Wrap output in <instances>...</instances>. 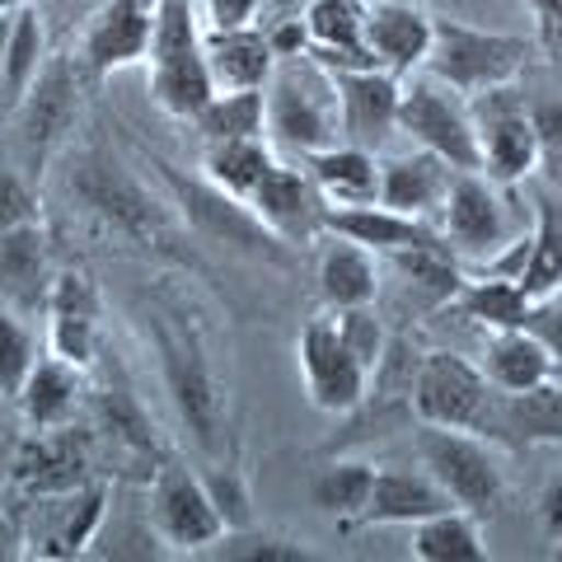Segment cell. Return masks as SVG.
<instances>
[{"mask_svg": "<svg viewBox=\"0 0 562 562\" xmlns=\"http://www.w3.org/2000/svg\"><path fill=\"white\" fill-rule=\"evenodd\" d=\"M150 338H155V351H160V375H165V390L173 398V413H179L183 431L192 436V446L202 454H221L225 431H231V398H225L216 361H211L198 310L173 291H155Z\"/></svg>", "mask_w": 562, "mask_h": 562, "instance_id": "1", "label": "cell"}, {"mask_svg": "<svg viewBox=\"0 0 562 562\" xmlns=\"http://www.w3.org/2000/svg\"><path fill=\"white\" fill-rule=\"evenodd\" d=\"M146 66H150V99L173 122H192L216 99V80H211L202 52V20L192 0H165L160 5V24H155Z\"/></svg>", "mask_w": 562, "mask_h": 562, "instance_id": "2", "label": "cell"}, {"mask_svg": "<svg viewBox=\"0 0 562 562\" xmlns=\"http://www.w3.org/2000/svg\"><path fill=\"white\" fill-rule=\"evenodd\" d=\"M70 192L76 202L90 211V216L132 244H146V249H165L173 254V221L169 211L146 192V183L132 179L113 155L103 150H85L76 169H70Z\"/></svg>", "mask_w": 562, "mask_h": 562, "instance_id": "3", "label": "cell"}, {"mask_svg": "<svg viewBox=\"0 0 562 562\" xmlns=\"http://www.w3.org/2000/svg\"><path fill=\"white\" fill-rule=\"evenodd\" d=\"M413 413L431 427H460L473 436H492L497 441V403L502 390L483 375L479 361L460 357V351H427L413 375Z\"/></svg>", "mask_w": 562, "mask_h": 562, "instance_id": "4", "label": "cell"}, {"mask_svg": "<svg viewBox=\"0 0 562 562\" xmlns=\"http://www.w3.org/2000/svg\"><path fill=\"white\" fill-rule=\"evenodd\" d=\"M268 136L295 155L338 146V94H333V76L324 66H314L310 57H291L277 66L268 85Z\"/></svg>", "mask_w": 562, "mask_h": 562, "instance_id": "5", "label": "cell"}, {"mask_svg": "<svg viewBox=\"0 0 562 562\" xmlns=\"http://www.w3.org/2000/svg\"><path fill=\"white\" fill-rule=\"evenodd\" d=\"M530 61V47L516 33H492V29H473L460 20H436V38H431V57H427V76L446 80L450 90H460L464 99H479L502 85H516Z\"/></svg>", "mask_w": 562, "mask_h": 562, "instance_id": "6", "label": "cell"}, {"mask_svg": "<svg viewBox=\"0 0 562 562\" xmlns=\"http://www.w3.org/2000/svg\"><path fill=\"white\" fill-rule=\"evenodd\" d=\"M417 460L422 469L431 473L436 483L450 492L454 506H464L479 520L497 516L502 502H506V479L497 460H492V450L483 446V436L473 431H460V427H431V422H422L417 436Z\"/></svg>", "mask_w": 562, "mask_h": 562, "instance_id": "7", "label": "cell"}, {"mask_svg": "<svg viewBox=\"0 0 562 562\" xmlns=\"http://www.w3.org/2000/svg\"><path fill=\"white\" fill-rule=\"evenodd\" d=\"M398 132L413 136L417 150L441 155L450 169L473 173L483 169V150H479V122H473V103L450 90L446 80H408L398 99Z\"/></svg>", "mask_w": 562, "mask_h": 562, "instance_id": "8", "label": "cell"}, {"mask_svg": "<svg viewBox=\"0 0 562 562\" xmlns=\"http://www.w3.org/2000/svg\"><path fill=\"white\" fill-rule=\"evenodd\" d=\"M146 516L169 553H211L225 539V520L211 502L202 473L179 460H160V469L150 473Z\"/></svg>", "mask_w": 562, "mask_h": 562, "instance_id": "9", "label": "cell"}, {"mask_svg": "<svg viewBox=\"0 0 562 562\" xmlns=\"http://www.w3.org/2000/svg\"><path fill=\"white\" fill-rule=\"evenodd\" d=\"M155 169H160V179L169 183L173 202H179V211H183V221L202 239L231 244V249H244V254L268 258V262H286L291 258V244H281L268 225L258 221V211L249 202L231 198V192H221L216 183H206V179H183L173 165H155Z\"/></svg>", "mask_w": 562, "mask_h": 562, "instance_id": "10", "label": "cell"}, {"mask_svg": "<svg viewBox=\"0 0 562 562\" xmlns=\"http://www.w3.org/2000/svg\"><path fill=\"white\" fill-rule=\"evenodd\" d=\"M14 122H20L24 169L43 173L80 122V61L47 57L38 80L29 85V94L14 103Z\"/></svg>", "mask_w": 562, "mask_h": 562, "instance_id": "11", "label": "cell"}, {"mask_svg": "<svg viewBox=\"0 0 562 562\" xmlns=\"http://www.w3.org/2000/svg\"><path fill=\"white\" fill-rule=\"evenodd\" d=\"M473 103V122H479V150H483V173L502 188L525 183L543 160V140L535 127V109H525L516 85L487 90Z\"/></svg>", "mask_w": 562, "mask_h": 562, "instance_id": "12", "label": "cell"}, {"mask_svg": "<svg viewBox=\"0 0 562 562\" xmlns=\"http://www.w3.org/2000/svg\"><path fill=\"white\" fill-rule=\"evenodd\" d=\"M295 361H301L305 398H310L319 413L342 417V413H351V408H361L366 390H371V371H366V366L357 361V351L342 342L333 310L305 319L301 338H295Z\"/></svg>", "mask_w": 562, "mask_h": 562, "instance_id": "13", "label": "cell"}, {"mask_svg": "<svg viewBox=\"0 0 562 562\" xmlns=\"http://www.w3.org/2000/svg\"><path fill=\"white\" fill-rule=\"evenodd\" d=\"M29 553L33 558H80L99 543L109 525V483H85L76 492H52V497H29Z\"/></svg>", "mask_w": 562, "mask_h": 562, "instance_id": "14", "label": "cell"}, {"mask_svg": "<svg viewBox=\"0 0 562 562\" xmlns=\"http://www.w3.org/2000/svg\"><path fill=\"white\" fill-rule=\"evenodd\" d=\"M160 5L165 0H103L80 33L76 61L85 76L103 80L122 66L146 61L155 43V24H160Z\"/></svg>", "mask_w": 562, "mask_h": 562, "instance_id": "15", "label": "cell"}, {"mask_svg": "<svg viewBox=\"0 0 562 562\" xmlns=\"http://www.w3.org/2000/svg\"><path fill=\"white\" fill-rule=\"evenodd\" d=\"M502 183L483 179L479 169L473 173H454V183L446 192V206H441V235L454 254H469V258H483V254H497L506 249L520 231L512 221V206L497 192Z\"/></svg>", "mask_w": 562, "mask_h": 562, "instance_id": "16", "label": "cell"}, {"mask_svg": "<svg viewBox=\"0 0 562 562\" xmlns=\"http://www.w3.org/2000/svg\"><path fill=\"white\" fill-rule=\"evenodd\" d=\"M94 483V441L90 431H76V422L52 431H33L14 450V487L24 497H52Z\"/></svg>", "mask_w": 562, "mask_h": 562, "instance_id": "17", "label": "cell"}, {"mask_svg": "<svg viewBox=\"0 0 562 562\" xmlns=\"http://www.w3.org/2000/svg\"><path fill=\"white\" fill-rule=\"evenodd\" d=\"M43 314H47V351L52 357L90 371L99 361V319H103V301H99L94 277L85 268H61L52 277Z\"/></svg>", "mask_w": 562, "mask_h": 562, "instance_id": "18", "label": "cell"}, {"mask_svg": "<svg viewBox=\"0 0 562 562\" xmlns=\"http://www.w3.org/2000/svg\"><path fill=\"white\" fill-rule=\"evenodd\" d=\"M333 94H338L342 140L351 146L380 150L398 132L403 80L390 70H342V76H333Z\"/></svg>", "mask_w": 562, "mask_h": 562, "instance_id": "19", "label": "cell"}, {"mask_svg": "<svg viewBox=\"0 0 562 562\" xmlns=\"http://www.w3.org/2000/svg\"><path fill=\"white\" fill-rule=\"evenodd\" d=\"M249 206L258 211V221L268 231L301 249V244H314L324 235V216H328V202L324 192L314 188V179L305 169H291V165H272V173L258 183V192L249 198Z\"/></svg>", "mask_w": 562, "mask_h": 562, "instance_id": "20", "label": "cell"}, {"mask_svg": "<svg viewBox=\"0 0 562 562\" xmlns=\"http://www.w3.org/2000/svg\"><path fill=\"white\" fill-rule=\"evenodd\" d=\"M436 38V14H427L417 0H371L366 14V47L380 57L390 76H413L417 66H427Z\"/></svg>", "mask_w": 562, "mask_h": 562, "instance_id": "21", "label": "cell"}, {"mask_svg": "<svg viewBox=\"0 0 562 562\" xmlns=\"http://www.w3.org/2000/svg\"><path fill=\"white\" fill-rule=\"evenodd\" d=\"M202 52L211 66L216 90H268L281 57L272 52L268 29L244 24V29H206Z\"/></svg>", "mask_w": 562, "mask_h": 562, "instance_id": "22", "label": "cell"}, {"mask_svg": "<svg viewBox=\"0 0 562 562\" xmlns=\"http://www.w3.org/2000/svg\"><path fill=\"white\" fill-rule=\"evenodd\" d=\"M319 254H314V281H319V295L328 310H357V305H375L380 295V254H371L357 239H342L324 231Z\"/></svg>", "mask_w": 562, "mask_h": 562, "instance_id": "23", "label": "cell"}, {"mask_svg": "<svg viewBox=\"0 0 562 562\" xmlns=\"http://www.w3.org/2000/svg\"><path fill=\"white\" fill-rule=\"evenodd\" d=\"M52 262H47V231L43 221L0 231V301L14 310H43L52 291Z\"/></svg>", "mask_w": 562, "mask_h": 562, "instance_id": "24", "label": "cell"}, {"mask_svg": "<svg viewBox=\"0 0 562 562\" xmlns=\"http://www.w3.org/2000/svg\"><path fill=\"white\" fill-rule=\"evenodd\" d=\"M454 173L460 169H450L441 155H431V150L380 160V206L403 211V216H431V211L446 206Z\"/></svg>", "mask_w": 562, "mask_h": 562, "instance_id": "25", "label": "cell"}, {"mask_svg": "<svg viewBox=\"0 0 562 562\" xmlns=\"http://www.w3.org/2000/svg\"><path fill=\"white\" fill-rule=\"evenodd\" d=\"M14 403H20V413H24V422L33 431L66 427V422H76L80 403H85V371L47 351V357L33 361V371L20 384Z\"/></svg>", "mask_w": 562, "mask_h": 562, "instance_id": "26", "label": "cell"}, {"mask_svg": "<svg viewBox=\"0 0 562 562\" xmlns=\"http://www.w3.org/2000/svg\"><path fill=\"white\" fill-rule=\"evenodd\" d=\"M450 492L431 479L427 469H380L375 473V487H371V502L357 525H417L436 512H450Z\"/></svg>", "mask_w": 562, "mask_h": 562, "instance_id": "27", "label": "cell"}, {"mask_svg": "<svg viewBox=\"0 0 562 562\" xmlns=\"http://www.w3.org/2000/svg\"><path fill=\"white\" fill-rule=\"evenodd\" d=\"M324 231L342 235V239H357V244H366V249L380 254V258H390L398 249H413V244L446 239V235H436L422 216H403V211H390V206H380V202H366V206H328Z\"/></svg>", "mask_w": 562, "mask_h": 562, "instance_id": "28", "label": "cell"}, {"mask_svg": "<svg viewBox=\"0 0 562 562\" xmlns=\"http://www.w3.org/2000/svg\"><path fill=\"white\" fill-rule=\"evenodd\" d=\"M305 173L314 179V188L324 192L328 206L380 202V160H375V150L351 146V140H338V146H328V150L305 155Z\"/></svg>", "mask_w": 562, "mask_h": 562, "instance_id": "29", "label": "cell"}, {"mask_svg": "<svg viewBox=\"0 0 562 562\" xmlns=\"http://www.w3.org/2000/svg\"><path fill=\"white\" fill-rule=\"evenodd\" d=\"M94 427H99L103 441H113V450L122 454V460L160 469V460H165L160 436H155L146 408H140V398L127 390V380H109L94 394Z\"/></svg>", "mask_w": 562, "mask_h": 562, "instance_id": "30", "label": "cell"}, {"mask_svg": "<svg viewBox=\"0 0 562 562\" xmlns=\"http://www.w3.org/2000/svg\"><path fill=\"white\" fill-rule=\"evenodd\" d=\"M479 366L502 394H520V390H530V384H543L558 375V361L549 357V347H543L530 328H492Z\"/></svg>", "mask_w": 562, "mask_h": 562, "instance_id": "31", "label": "cell"}, {"mask_svg": "<svg viewBox=\"0 0 562 562\" xmlns=\"http://www.w3.org/2000/svg\"><path fill=\"white\" fill-rule=\"evenodd\" d=\"M497 441L506 446H558L562 441V380L530 384L520 394H502L497 403Z\"/></svg>", "mask_w": 562, "mask_h": 562, "instance_id": "32", "label": "cell"}, {"mask_svg": "<svg viewBox=\"0 0 562 562\" xmlns=\"http://www.w3.org/2000/svg\"><path fill=\"white\" fill-rule=\"evenodd\" d=\"M277 155L268 146V136H244V140H211L202 150V179L216 183L221 192H231V198L249 202L258 183L272 173Z\"/></svg>", "mask_w": 562, "mask_h": 562, "instance_id": "33", "label": "cell"}, {"mask_svg": "<svg viewBox=\"0 0 562 562\" xmlns=\"http://www.w3.org/2000/svg\"><path fill=\"white\" fill-rule=\"evenodd\" d=\"M408 553L417 562H487L483 520L473 512H464V506L436 512V516L413 525V549Z\"/></svg>", "mask_w": 562, "mask_h": 562, "instance_id": "34", "label": "cell"}, {"mask_svg": "<svg viewBox=\"0 0 562 562\" xmlns=\"http://www.w3.org/2000/svg\"><path fill=\"white\" fill-rule=\"evenodd\" d=\"M520 291L530 301H549L562 291V202L543 188H535V231L530 258L520 268Z\"/></svg>", "mask_w": 562, "mask_h": 562, "instance_id": "35", "label": "cell"}, {"mask_svg": "<svg viewBox=\"0 0 562 562\" xmlns=\"http://www.w3.org/2000/svg\"><path fill=\"white\" fill-rule=\"evenodd\" d=\"M450 310L464 314V319H473V324H483L492 333V328H525L535 301L520 291V281H512V277H479V281H464L460 295L450 301Z\"/></svg>", "mask_w": 562, "mask_h": 562, "instance_id": "36", "label": "cell"}, {"mask_svg": "<svg viewBox=\"0 0 562 562\" xmlns=\"http://www.w3.org/2000/svg\"><path fill=\"white\" fill-rule=\"evenodd\" d=\"M47 61V33H43V14L24 5L10 24V43H5V66H0V103H20L29 94V85L38 80V70Z\"/></svg>", "mask_w": 562, "mask_h": 562, "instance_id": "37", "label": "cell"}, {"mask_svg": "<svg viewBox=\"0 0 562 562\" xmlns=\"http://www.w3.org/2000/svg\"><path fill=\"white\" fill-rule=\"evenodd\" d=\"M192 127L206 140H244L268 136V90H216V99L192 117Z\"/></svg>", "mask_w": 562, "mask_h": 562, "instance_id": "38", "label": "cell"}, {"mask_svg": "<svg viewBox=\"0 0 562 562\" xmlns=\"http://www.w3.org/2000/svg\"><path fill=\"white\" fill-rule=\"evenodd\" d=\"M375 464H366V460H338V464H328L314 473V483H310V502L319 506L324 516L333 520H342V525H357L361 512H366V502H371V487H375Z\"/></svg>", "mask_w": 562, "mask_h": 562, "instance_id": "39", "label": "cell"}, {"mask_svg": "<svg viewBox=\"0 0 562 562\" xmlns=\"http://www.w3.org/2000/svg\"><path fill=\"white\" fill-rule=\"evenodd\" d=\"M390 262L413 281V286L427 295L431 305H450L464 286V272H460V258L446 239H431V244H413V249H398L390 254Z\"/></svg>", "mask_w": 562, "mask_h": 562, "instance_id": "40", "label": "cell"}, {"mask_svg": "<svg viewBox=\"0 0 562 562\" xmlns=\"http://www.w3.org/2000/svg\"><path fill=\"white\" fill-rule=\"evenodd\" d=\"M366 14H371V0H310V47H361Z\"/></svg>", "mask_w": 562, "mask_h": 562, "instance_id": "41", "label": "cell"}, {"mask_svg": "<svg viewBox=\"0 0 562 562\" xmlns=\"http://www.w3.org/2000/svg\"><path fill=\"white\" fill-rule=\"evenodd\" d=\"M33 361H38V347H33V333L24 328V319L0 301V394L14 398L20 384L29 380Z\"/></svg>", "mask_w": 562, "mask_h": 562, "instance_id": "42", "label": "cell"}, {"mask_svg": "<svg viewBox=\"0 0 562 562\" xmlns=\"http://www.w3.org/2000/svg\"><path fill=\"white\" fill-rule=\"evenodd\" d=\"M211 558H231V562H314L310 549H301L295 539H281V535H262V530H231Z\"/></svg>", "mask_w": 562, "mask_h": 562, "instance_id": "43", "label": "cell"}, {"mask_svg": "<svg viewBox=\"0 0 562 562\" xmlns=\"http://www.w3.org/2000/svg\"><path fill=\"white\" fill-rule=\"evenodd\" d=\"M202 483H206L211 502H216V512L225 520V535L249 530L254 525V497H249V483L239 479V469L235 464H211V469H202Z\"/></svg>", "mask_w": 562, "mask_h": 562, "instance_id": "44", "label": "cell"}, {"mask_svg": "<svg viewBox=\"0 0 562 562\" xmlns=\"http://www.w3.org/2000/svg\"><path fill=\"white\" fill-rule=\"evenodd\" d=\"M333 319H338V333L342 342L357 351V361L366 366V371H380L384 351H390V338H384V324L375 319L371 305H357V310H333Z\"/></svg>", "mask_w": 562, "mask_h": 562, "instance_id": "45", "label": "cell"}, {"mask_svg": "<svg viewBox=\"0 0 562 562\" xmlns=\"http://www.w3.org/2000/svg\"><path fill=\"white\" fill-rule=\"evenodd\" d=\"M38 221V192L24 173L0 169V231H14V225Z\"/></svg>", "mask_w": 562, "mask_h": 562, "instance_id": "46", "label": "cell"}, {"mask_svg": "<svg viewBox=\"0 0 562 562\" xmlns=\"http://www.w3.org/2000/svg\"><path fill=\"white\" fill-rule=\"evenodd\" d=\"M535 20V38L543 47V57L562 61V0H525Z\"/></svg>", "mask_w": 562, "mask_h": 562, "instance_id": "47", "label": "cell"}, {"mask_svg": "<svg viewBox=\"0 0 562 562\" xmlns=\"http://www.w3.org/2000/svg\"><path fill=\"white\" fill-rule=\"evenodd\" d=\"M525 328L535 333V338L549 347V357L558 361V371H562V305L553 301H535V310H530V319H525Z\"/></svg>", "mask_w": 562, "mask_h": 562, "instance_id": "48", "label": "cell"}, {"mask_svg": "<svg viewBox=\"0 0 562 562\" xmlns=\"http://www.w3.org/2000/svg\"><path fill=\"white\" fill-rule=\"evenodd\" d=\"M258 20V0H202L206 29H244Z\"/></svg>", "mask_w": 562, "mask_h": 562, "instance_id": "49", "label": "cell"}, {"mask_svg": "<svg viewBox=\"0 0 562 562\" xmlns=\"http://www.w3.org/2000/svg\"><path fill=\"white\" fill-rule=\"evenodd\" d=\"M268 38H272V52H277L281 61L305 57V52H310V24H305V14H291V20H272Z\"/></svg>", "mask_w": 562, "mask_h": 562, "instance_id": "50", "label": "cell"}, {"mask_svg": "<svg viewBox=\"0 0 562 562\" xmlns=\"http://www.w3.org/2000/svg\"><path fill=\"white\" fill-rule=\"evenodd\" d=\"M535 127L543 140V155H562V103H539L535 109Z\"/></svg>", "mask_w": 562, "mask_h": 562, "instance_id": "51", "label": "cell"}, {"mask_svg": "<svg viewBox=\"0 0 562 562\" xmlns=\"http://www.w3.org/2000/svg\"><path fill=\"white\" fill-rule=\"evenodd\" d=\"M539 525H543V535L549 539H562V473L543 487V497H539Z\"/></svg>", "mask_w": 562, "mask_h": 562, "instance_id": "52", "label": "cell"}, {"mask_svg": "<svg viewBox=\"0 0 562 562\" xmlns=\"http://www.w3.org/2000/svg\"><path fill=\"white\" fill-rule=\"evenodd\" d=\"M310 0H258V10H268L272 20H291V14H305Z\"/></svg>", "mask_w": 562, "mask_h": 562, "instance_id": "53", "label": "cell"}, {"mask_svg": "<svg viewBox=\"0 0 562 562\" xmlns=\"http://www.w3.org/2000/svg\"><path fill=\"white\" fill-rule=\"evenodd\" d=\"M10 24H14V14L0 10V66H5V43H10Z\"/></svg>", "mask_w": 562, "mask_h": 562, "instance_id": "54", "label": "cell"}, {"mask_svg": "<svg viewBox=\"0 0 562 562\" xmlns=\"http://www.w3.org/2000/svg\"><path fill=\"white\" fill-rule=\"evenodd\" d=\"M558 380H562V371H558Z\"/></svg>", "mask_w": 562, "mask_h": 562, "instance_id": "55", "label": "cell"}, {"mask_svg": "<svg viewBox=\"0 0 562 562\" xmlns=\"http://www.w3.org/2000/svg\"><path fill=\"white\" fill-rule=\"evenodd\" d=\"M0 398H5V394H0Z\"/></svg>", "mask_w": 562, "mask_h": 562, "instance_id": "56", "label": "cell"}]
</instances>
